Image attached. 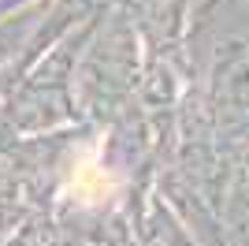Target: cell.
<instances>
[{
	"label": "cell",
	"mask_w": 249,
	"mask_h": 246,
	"mask_svg": "<svg viewBox=\"0 0 249 246\" xmlns=\"http://www.w3.org/2000/svg\"><path fill=\"white\" fill-rule=\"evenodd\" d=\"M108 190H112V183H108V175L97 168L93 157L78 164V175H74V198H78V202H101Z\"/></svg>",
	"instance_id": "cell-1"
}]
</instances>
